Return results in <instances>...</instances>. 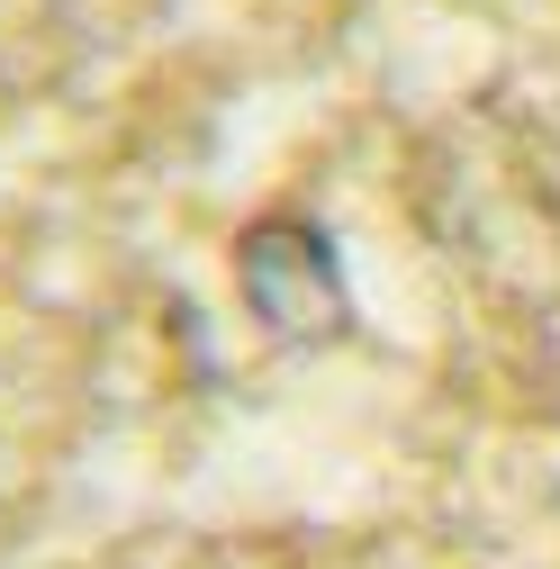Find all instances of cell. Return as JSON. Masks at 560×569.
<instances>
[{"mask_svg":"<svg viewBox=\"0 0 560 569\" xmlns=\"http://www.w3.org/2000/svg\"><path fill=\"white\" fill-rule=\"evenodd\" d=\"M236 262H244V299L271 335H334L343 326V262H334L326 227L262 218Z\"/></svg>","mask_w":560,"mask_h":569,"instance_id":"6da1fadb","label":"cell"}]
</instances>
